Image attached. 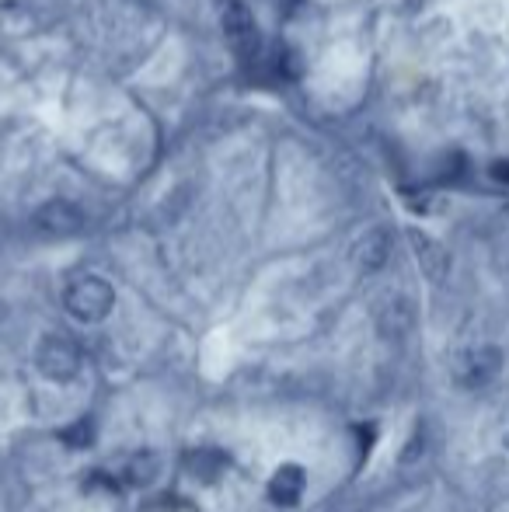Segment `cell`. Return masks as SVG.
Returning <instances> with one entry per match:
<instances>
[{
    "mask_svg": "<svg viewBox=\"0 0 509 512\" xmlns=\"http://www.w3.org/2000/svg\"><path fill=\"white\" fill-rule=\"evenodd\" d=\"M492 178H496V182H503V185H509V161H496L492 164Z\"/></svg>",
    "mask_w": 509,
    "mask_h": 512,
    "instance_id": "cell-14",
    "label": "cell"
},
{
    "mask_svg": "<svg viewBox=\"0 0 509 512\" xmlns=\"http://www.w3.org/2000/svg\"><path fill=\"white\" fill-rule=\"evenodd\" d=\"M272 70H276L279 77H297L300 74V63H297V53L286 46L276 49V60H272Z\"/></svg>",
    "mask_w": 509,
    "mask_h": 512,
    "instance_id": "cell-11",
    "label": "cell"
},
{
    "mask_svg": "<svg viewBox=\"0 0 509 512\" xmlns=\"http://www.w3.org/2000/svg\"><path fill=\"white\" fill-rule=\"evenodd\" d=\"M60 439H63L67 446H91V439H95V436H91V422H88V418H81L77 425L63 429V432H60Z\"/></svg>",
    "mask_w": 509,
    "mask_h": 512,
    "instance_id": "cell-12",
    "label": "cell"
},
{
    "mask_svg": "<svg viewBox=\"0 0 509 512\" xmlns=\"http://www.w3.org/2000/svg\"><path fill=\"white\" fill-rule=\"evenodd\" d=\"M387 255H391V234H387L384 227L370 230V234L363 237L360 244H356V265H360L363 272H377V269H384Z\"/></svg>",
    "mask_w": 509,
    "mask_h": 512,
    "instance_id": "cell-8",
    "label": "cell"
},
{
    "mask_svg": "<svg viewBox=\"0 0 509 512\" xmlns=\"http://www.w3.org/2000/svg\"><path fill=\"white\" fill-rule=\"evenodd\" d=\"M503 373V352L496 345H482L457 359V384L461 387H489Z\"/></svg>",
    "mask_w": 509,
    "mask_h": 512,
    "instance_id": "cell-5",
    "label": "cell"
},
{
    "mask_svg": "<svg viewBox=\"0 0 509 512\" xmlns=\"http://www.w3.org/2000/svg\"><path fill=\"white\" fill-rule=\"evenodd\" d=\"M227 471V457L220 450H199L192 453V474L199 481H217Z\"/></svg>",
    "mask_w": 509,
    "mask_h": 512,
    "instance_id": "cell-9",
    "label": "cell"
},
{
    "mask_svg": "<svg viewBox=\"0 0 509 512\" xmlns=\"http://www.w3.org/2000/svg\"><path fill=\"white\" fill-rule=\"evenodd\" d=\"M126 478H129V485H150V481L157 478V457L154 453H136L126 467Z\"/></svg>",
    "mask_w": 509,
    "mask_h": 512,
    "instance_id": "cell-10",
    "label": "cell"
},
{
    "mask_svg": "<svg viewBox=\"0 0 509 512\" xmlns=\"http://www.w3.org/2000/svg\"><path fill=\"white\" fill-rule=\"evenodd\" d=\"M422 450H426V432H422V429H415L412 446H408V450H405V457H401V460H405V464H412V460L419 457Z\"/></svg>",
    "mask_w": 509,
    "mask_h": 512,
    "instance_id": "cell-13",
    "label": "cell"
},
{
    "mask_svg": "<svg viewBox=\"0 0 509 512\" xmlns=\"http://www.w3.org/2000/svg\"><path fill=\"white\" fill-rule=\"evenodd\" d=\"M35 366H39L42 377L56 380V384H67L84 366L81 345L70 335H46L39 342V349H35Z\"/></svg>",
    "mask_w": 509,
    "mask_h": 512,
    "instance_id": "cell-2",
    "label": "cell"
},
{
    "mask_svg": "<svg viewBox=\"0 0 509 512\" xmlns=\"http://www.w3.org/2000/svg\"><path fill=\"white\" fill-rule=\"evenodd\" d=\"M63 307L84 324H98L112 314L116 307V290H112L109 279L95 276V272H84V276H74L63 290Z\"/></svg>",
    "mask_w": 509,
    "mask_h": 512,
    "instance_id": "cell-1",
    "label": "cell"
},
{
    "mask_svg": "<svg viewBox=\"0 0 509 512\" xmlns=\"http://www.w3.org/2000/svg\"><path fill=\"white\" fill-rule=\"evenodd\" d=\"M220 25H224V35H227V42H231L234 56H238L241 63H258V56H262V39H258V25H255L252 11H248V4L227 0L224 11H220Z\"/></svg>",
    "mask_w": 509,
    "mask_h": 512,
    "instance_id": "cell-3",
    "label": "cell"
},
{
    "mask_svg": "<svg viewBox=\"0 0 509 512\" xmlns=\"http://www.w3.org/2000/svg\"><path fill=\"white\" fill-rule=\"evenodd\" d=\"M408 244H412V251H415V262L422 265V272H426L433 283H443V279L450 276V251L443 248L436 237L422 234V230H408Z\"/></svg>",
    "mask_w": 509,
    "mask_h": 512,
    "instance_id": "cell-6",
    "label": "cell"
},
{
    "mask_svg": "<svg viewBox=\"0 0 509 512\" xmlns=\"http://www.w3.org/2000/svg\"><path fill=\"white\" fill-rule=\"evenodd\" d=\"M265 492H269V502H276V506H283V509L297 506L307 492V471L300 464H283L269 478V488H265Z\"/></svg>",
    "mask_w": 509,
    "mask_h": 512,
    "instance_id": "cell-7",
    "label": "cell"
},
{
    "mask_svg": "<svg viewBox=\"0 0 509 512\" xmlns=\"http://www.w3.org/2000/svg\"><path fill=\"white\" fill-rule=\"evenodd\" d=\"M84 209L70 199H49L32 213V227L39 230L42 237H53V241H63V237H77L84 230Z\"/></svg>",
    "mask_w": 509,
    "mask_h": 512,
    "instance_id": "cell-4",
    "label": "cell"
}]
</instances>
